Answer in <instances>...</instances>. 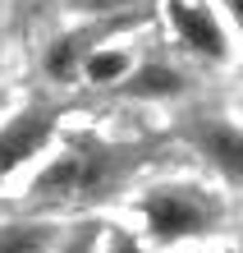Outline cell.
I'll return each instance as SVG.
<instances>
[{
    "label": "cell",
    "instance_id": "1",
    "mask_svg": "<svg viewBox=\"0 0 243 253\" xmlns=\"http://www.w3.org/2000/svg\"><path fill=\"white\" fill-rule=\"evenodd\" d=\"M142 143H115V138H60V147L23 180L19 189V212L37 216H92L97 207L129 198L142 180L138 175L151 166Z\"/></svg>",
    "mask_w": 243,
    "mask_h": 253
},
{
    "label": "cell",
    "instance_id": "2",
    "mask_svg": "<svg viewBox=\"0 0 243 253\" xmlns=\"http://www.w3.org/2000/svg\"><path fill=\"white\" fill-rule=\"evenodd\" d=\"M129 221L138 226L161 253L207 244L230 226V193L202 175H161L142 180L129 193Z\"/></svg>",
    "mask_w": 243,
    "mask_h": 253
},
{
    "label": "cell",
    "instance_id": "3",
    "mask_svg": "<svg viewBox=\"0 0 243 253\" xmlns=\"http://www.w3.org/2000/svg\"><path fill=\"white\" fill-rule=\"evenodd\" d=\"M174 143L216 184L243 189V120L234 111H184L174 120Z\"/></svg>",
    "mask_w": 243,
    "mask_h": 253
},
{
    "label": "cell",
    "instance_id": "4",
    "mask_svg": "<svg viewBox=\"0 0 243 253\" xmlns=\"http://www.w3.org/2000/svg\"><path fill=\"white\" fill-rule=\"evenodd\" d=\"M60 138H65V120H60V106H51V101L9 111L0 120V189H9L14 180H28L60 147Z\"/></svg>",
    "mask_w": 243,
    "mask_h": 253
},
{
    "label": "cell",
    "instance_id": "5",
    "mask_svg": "<svg viewBox=\"0 0 243 253\" xmlns=\"http://www.w3.org/2000/svg\"><path fill=\"white\" fill-rule=\"evenodd\" d=\"M165 23H170V33H174L184 55H193V60H202L211 69L234 65L239 33L216 0H165Z\"/></svg>",
    "mask_w": 243,
    "mask_h": 253
},
{
    "label": "cell",
    "instance_id": "6",
    "mask_svg": "<svg viewBox=\"0 0 243 253\" xmlns=\"http://www.w3.org/2000/svg\"><path fill=\"white\" fill-rule=\"evenodd\" d=\"M188 92H193L188 69L165 60V55H142L138 69L129 74V83L119 87V97L133 106H184Z\"/></svg>",
    "mask_w": 243,
    "mask_h": 253
},
{
    "label": "cell",
    "instance_id": "7",
    "mask_svg": "<svg viewBox=\"0 0 243 253\" xmlns=\"http://www.w3.org/2000/svg\"><path fill=\"white\" fill-rule=\"evenodd\" d=\"M73 226L60 216H37V212H14L0 216V253H55Z\"/></svg>",
    "mask_w": 243,
    "mask_h": 253
},
{
    "label": "cell",
    "instance_id": "8",
    "mask_svg": "<svg viewBox=\"0 0 243 253\" xmlns=\"http://www.w3.org/2000/svg\"><path fill=\"white\" fill-rule=\"evenodd\" d=\"M138 69V55L119 42H97L83 60V83L87 87H101V92H119L129 83V74Z\"/></svg>",
    "mask_w": 243,
    "mask_h": 253
},
{
    "label": "cell",
    "instance_id": "9",
    "mask_svg": "<svg viewBox=\"0 0 243 253\" xmlns=\"http://www.w3.org/2000/svg\"><path fill=\"white\" fill-rule=\"evenodd\" d=\"M97 33H69V37H55L46 55H41V74H46L51 83L60 87H69V83H83V60H87V51L97 46Z\"/></svg>",
    "mask_w": 243,
    "mask_h": 253
},
{
    "label": "cell",
    "instance_id": "10",
    "mask_svg": "<svg viewBox=\"0 0 243 253\" xmlns=\"http://www.w3.org/2000/svg\"><path fill=\"white\" fill-rule=\"evenodd\" d=\"M101 253H161L133 221H105L101 230Z\"/></svg>",
    "mask_w": 243,
    "mask_h": 253
},
{
    "label": "cell",
    "instance_id": "11",
    "mask_svg": "<svg viewBox=\"0 0 243 253\" xmlns=\"http://www.w3.org/2000/svg\"><path fill=\"white\" fill-rule=\"evenodd\" d=\"M101 230H105V221H101V216H83V221H73V230L65 235V244H60L55 253H101Z\"/></svg>",
    "mask_w": 243,
    "mask_h": 253
},
{
    "label": "cell",
    "instance_id": "12",
    "mask_svg": "<svg viewBox=\"0 0 243 253\" xmlns=\"http://www.w3.org/2000/svg\"><path fill=\"white\" fill-rule=\"evenodd\" d=\"M138 0H69V9L78 19H115V14H129Z\"/></svg>",
    "mask_w": 243,
    "mask_h": 253
},
{
    "label": "cell",
    "instance_id": "13",
    "mask_svg": "<svg viewBox=\"0 0 243 253\" xmlns=\"http://www.w3.org/2000/svg\"><path fill=\"white\" fill-rule=\"evenodd\" d=\"M234 115L243 120V83H239V92H234Z\"/></svg>",
    "mask_w": 243,
    "mask_h": 253
}]
</instances>
